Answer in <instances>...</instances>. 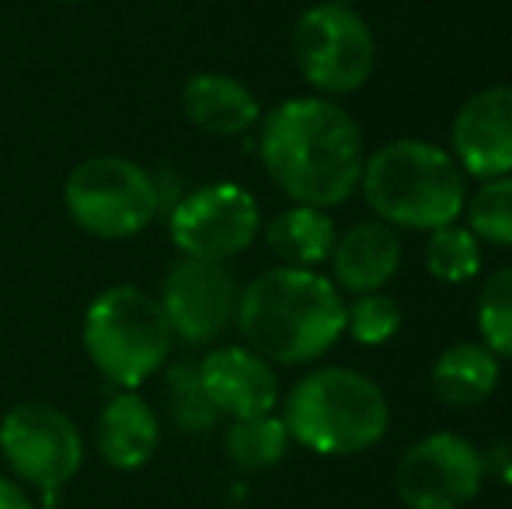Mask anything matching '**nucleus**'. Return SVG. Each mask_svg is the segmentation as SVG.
I'll return each mask as SVG.
<instances>
[{
	"mask_svg": "<svg viewBox=\"0 0 512 509\" xmlns=\"http://www.w3.org/2000/svg\"><path fill=\"white\" fill-rule=\"evenodd\" d=\"M293 60L321 98L352 95L377 67V39L363 14L342 0L314 4L293 25Z\"/></svg>",
	"mask_w": 512,
	"mask_h": 509,
	"instance_id": "obj_7",
	"label": "nucleus"
},
{
	"mask_svg": "<svg viewBox=\"0 0 512 509\" xmlns=\"http://www.w3.org/2000/svg\"><path fill=\"white\" fill-rule=\"evenodd\" d=\"M234 321L258 356L279 367H300L342 339L345 300L321 272L279 265L244 286Z\"/></svg>",
	"mask_w": 512,
	"mask_h": 509,
	"instance_id": "obj_2",
	"label": "nucleus"
},
{
	"mask_svg": "<svg viewBox=\"0 0 512 509\" xmlns=\"http://www.w3.org/2000/svg\"><path fill=\"white\" fill-rule=\"evenodd\" d=\"M67 213L84 234L102 241H122L147 231L161 210L150 171L129 157H88L70 171L63 185Z\"/></svg>",
	"mask_w": 512,
	"mask_h": 509,
	"instance_id": "obj_6",
	"label": "nucleus"
},
{
	"mask_svg": "<svg viewBox=\"0 0 512 509\" xmlns=\"http://www.w3.org/2000/svg\"><path fill=\"white\" fill-rule=\"evenodd\" d=\"M209 401L220 415L230 419H251L269 415L279 405V377L265 356L248 346H220L199 363Z\"/></svg>",
	"mask_w": 512,
	"mask_h": 509,
	"instance_id": "obj_13",
	"label": "nucleus"
},
{
	"mask_svg": "<svg viewBox=\"0 0 512 509\" xmlns=\"http://www.w3.org/2000/svg\"><path fill=\"white\" fill-rule=\"evenodd\" d=\"M478 332L495 356L512 360V265L485 279L478 293Z\"/></svg>",
	"mask_w": 512,
	"mask_h": 509,
	"instance_id": "obj_23",
	"label": "nucleus"
},
{
	"mask_svg": "<svg viewBox=\"0 0 512 509\" xmlns=\"http://www.w3.org/2000/svg\"><path fill=\"white\" fill-rule=\"evenodd\" d=\"M182 109L192 126L213 136H237L248 133L262 119V105L251 95L244 81L230 74H196L182 88Z\"/></svg>",
	"mask_w": 512,
	"mask_h": 509,
	"instance_id": "obj_16",
	"label": "nucleus"
},
{
	"mask_svg": "<svg viewBox=\"0 0 512 509\" xmlns=\"http://www.w3.org/2000/svg\"><path fill=\"white\" fill-rule=\"evenodd\" d=\"M63 4H81V0H63Z\"/></svg>",
	"mask_w": 512,
	"mask_h": 509,
	"instance_id": "obj_27",
	"label": "nucleus"
},
{
	"mask_svg": "<svg viewBox=\"0 0 512 509\" xmlns=\"http://www.w3.org/2000/svg\"><path fill=\"white\" fill-rule=\"evenodd\" d=\"M342 4H352V0H342Z\"/></svg>",
	"mask_w": 512,
	"mask_h": 509,
	"instance_id": "obj_28",
	"label": "nucleus"
},
{
	"mask_svg": "<svg viewBox=\"0 0 512 509\" xmlns=\"http://www.w3.org/2000/svg\"><path fill=\"white\" fill-rule=\"evenodd\" d=\"M171 241L182 255L230 262L262 231V213L248 189L234 182H216L185 196L168 220Z\"/></svg>",
	"mask_w": 512,
	"mask_h": 509,
	"instance_id": "obj_10",
	"label": "nucleus"
},
{
	"mask_svg": "<svg viewBox=\"0 0 512 509\" xmlns=\"http://www.w3.org/2000/svg\"><path fill=\"white\" fill-rule=\"evenodd\" d=\"M453 157L467 175H512V84L481 88L460 105L450 129Z\"/></svg>",
	"mask_w": 512,
	"mask_h": 509,
	"instance_id": "obj_12",
	"label": "nucleus"
},
{
	"mask_svg": "<svg viewBox=\"0 0 512 509\" xmlns=\"http://www.w3.org/2000/svg\"><path fill=\"white\" fill-rule=\"evenodd\" d=\"M485 485V457L457 433H429L401 454L394 489L408 509H464Z\"/></svg>",
	"mask_w": 512,
	"mask_h": 509,
	"instance_id": "obj_9",
	"label": "nucleus"
},
{
	"mask_svg": "<svg viewBox=\"0 0 512 509\" xmlns=\"http://www.w3.org/2000/svg\"><path fill=\"white\" fill-rule=\"evenodd\" d=\"M492 468L495 475L502 478V482H509L512 485V443H495V450L485 457V471Z\"/></svg>",
	"mask_w": 512,
	"mask_h": 509,
	"instance_id": "obj_25",
	"label": "nucleus"
},
{
	"mask_svg": "<svg viewBox=\"0 0 512 509\" xmlns=\"http://www.w3.org/2000/svg\"><path fill=\"white\" fill-rule=\"evenodd\" d=\"M335 238L338 234L328 210L300 203L272 217L269 227H265V241H269L272 255L283 265H293V269H314V265L328 262Z\"/></svg>",
	"mask_w": 512,
	"mask_h": 509,
	"instance_id": "obj_18",
	"label": "nucleus"
},
{
	"mask_svg": "<svg viewBox=\"0 0 512 509\" xmlns=\"http://www.w3.org/2000/svg\"><path fill=\"white\" fill-rule=\"evenodd\" d=\"M171 325L157 297L140 286H112L84 314V349L105 381L133 391L171 356Z\"/></svg>",
	"mask_w": 512,
	"mask_h": 509,
	"instance_id": "obj_5",
	"label": "nucleus"
},
{
	"mask_svg": "<svg viewBox=\"0 0 512 509\" xmlns=\"http://www.w3.org/2000/svg\"><path fill=\"white\" fill-rule=\"evenodd\" d=\"M401 269V238L384 220H366L335 238L331 248V272L335 286L349 293H377L391 283Z\"/></svg>",
	"mask_w": 512,
	"mask_h": 509,
	"instance_id": "obj_15",
	"label": "nucleus"
},
{
	"mask_svg": "<svg viewBox=\"0 0 512 509\" xmlns=\"http://www.w3.org/2000/svg\"><path fill=\"white\" fill-rule=\"evenodd\" d=\"M164 408L175 429L182 433H209L220 422V412L209 401L203 381H199V363H175L164 377Z\"/></svg>",
	"mask_w": 512,
	"mask_h": 509,
	"instance_id": "obj_20",
	"label": "nucleus"
},
{
	"mask_svg": "<svg viewBox=\"0 0 512 509\" xmlns=\"http://www.w3.org/2000/svg\"><path fill=\"white\" fill-rule=\"evenodd\" d=\"M405 325V314L394 297H387L384 290L377 293H359L352 300V307L345 304V328L352 332V339L359 346H384Z\"/></svg>",
	"mask_w": 512,
	"mask_h": 509,
	"instance_id": "obj_24",
	"label": "nucleus"
},
{
	"mask_svg": "<svg viewBox=\"0 0 512 509\" xmlns=\"http://www.w3.org/2000/svg\"><path fill=\"white\" fill-rule=\"evenodd\" d=\"M290 429L279 415H251L234 419L223 436V454L241 471H265L276 468L290 450Z\"/></svg>",
	"mask_w": 512,
	"mask_h": 509,
	"instance_id": "obj_19",
	"label": "nucleus"
},
{
	"mask_svg": "<svg viewBox=\"0 0 512 509\" xmlns=\"http://www.w3.org/2000/svg\"><path fill=\"white\" fill-rule=\"evenodd\" d=\"M363 196L384 224L436 231L460 220L467 175L450 150L429 140H391L366 157Z\"/></svg>",
	"mask_w": 512,
	"mask_h": 509,
	"instance_id": "obj_3",
	"label": "nucleus"
},
{
	"mask_svg": "<svg viewBox=\"0 0 512 509\" xmlns=\"http://www.w3.org/2000/svg\"><path fill=\"white\" fill-rule=\"evenodd\" d=\"M467 227L478 241L512 248V175L488 178L478 192L464 203Z\"/></svg>",
	"mask_w": 512,
	"mask_h": 509,
	"instance_id": "obj_22",
	"label": "nucleus"
},
{
	"mask_svg": "<svg viewBox=\"0 0 512 509\" xmlns=\"http://www.w3.org/2000/svg\"><path fill=\"white\" fill-rule=\"evenodd\" d=\"M0 509H35V506L18 482H11V478L0 475Z\"/></svg>",
	"mask_w": 512,
	"mask_h": 509,
	"instance_id": "obj_26",
	"label": "nucleus"
},
{
	"mask_svg": "<svg viewBox=\"0 0 512 509\" xmlns=\"http://www.w3.org/2000/svg\"><path fill=\"white\" fill-rule=\"evenodd\" d=\"M157 300L178 339H185L189 346H209L237 318L241 290L227 262L185 255L168 269Z\"/></svg>",
	"mask_w": 512,
	"mask_h": 509,
	"instance_id": "obj_11",
	"label": "nucleus"
},
{
	"mask_svg": "<svg viewBox=\"0 0 512 509\" xmlns=\"http://www.w3.org/2000/svg\"><path fill=\"white\" fill-rule=\"evenodd\" d=\"M262 164L300 206L331 210L356 192L366 164L363 129L331 98H290L262 123Z\"/></svg>",
	"mask_w": 512,
	"mask_h": 509,
	"instance_id": "obj_1",
	"label": "nucleus"
},
{
	"mask_svg": "<svg viewBox=\"0 0 512 509\" xmlns=\"http://www.w3.org/2000/svg\"><path fill=\"white\" fill-rule=\"evenodd\" d=\"M290 440L321 457H352L384 440L391 426L387 394L373 377L349 367L310 370L283 401Z\"/></svg>",
	"mask_w": 512,
	"mask_h": 509,
	"instance_id": "obj_4",
	"label": "nucleus"
},
{
	"mask_svg": "<svg viewBox=\"0 0 512 509\" xmlns=\"http://www.w3.org/2000/svg\"><path fill=\"white\" fill-rule=\"evenodd\" d=\"M0 450L11 471L49 499L67 489L84 464V436L49 401H21L0 422Z\"/></svg>",
	"mask_w": 512,
	"mask_h": 509,
	"instance_id": "obj_8",
	"label": "nucleus"
},
{
	"mask_svg": "<svg viewBox=\"0 0 512 509\" xmlns=\"http://www.w3.org/2000/svg\"><path fill=\"white\" fill-rule=\"evenodd\" d=\"M436 398L450 408H474L499 387V356L485 342H453L432 367Z\"/></svg>",
	"mask_w": 512,
	"mask_h": 509,
	"instance_id": "obj_17",
	"label": "nucleus"
},
{
	"mask_svg": "<svg viewBox=\"0 0 512 509\" xmlns=\"http://www.w3.org/2000/svg\"><path fill=\"white\" fill-rule=\"evenodd\" d=\"M95 447L108 468L136 471L161 447V419L136 391H119L105 401L95 422Z\"/></svg>",
	"mask_w": 512,
	"mask_h": 509,
	"instance_id": "obj_14",
	"label": "nucleus"
},
{
	"mask_svg": "<svg viewBox=\"0 0 512 509\" xmlns=\"http://www.w3.org/2000/svg\"><path fill=\"white\" fill-rule=\"evenodd\" d=\"M425 269L439 283H467L481 272V241L474 238L471 227L457 224V220L436 227L425 241Z\"/></svg>",
	"mask_w": 512,
	"mask_h": 509,
	"instance_id": "obj_21",
	"label": "nucleus"
}]
</instances>
